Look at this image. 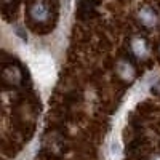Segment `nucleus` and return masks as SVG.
Wrapping results in <instances>:
<instances>
[]
</instances>
